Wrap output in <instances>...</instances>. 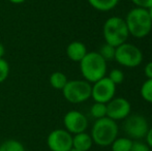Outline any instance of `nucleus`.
<instances>
[{
    "mask_svg": "<svg viewBox=\"0 0 152 151\" xmlns=\"http://www.w3.org/2000/svg\"><path fill=\"white\" fill-rule=\"evenodd\" d=\"M122 66L134 69L143 61V53L137 46L129 42H124L116 48L115 59Z\"/></svg>",
    "mask_w": 152,
    "mask_h": 151,
    "instance_id": "423d86ee",
    "label": "nucleus"
},
{
    "mask_svg": "<svg viewBox=\"0 0 152 151\" xmlns=\"http://www.w3.org/2000/svg\"><path fill=\"white\" fill-rule=\"evenodd\" d=\"M144 73L145 76L147 77V79H152V61L146 64V66L144 69Z\"/></svg>",
    "mask_w": 152,
    "mask_h": 151,
    "instance_id": "393cba45",
    "label": "nucleus"
},
{
    "mask_svg": "<svg viewBox=\"0 0 152 151\" xmlns=\"http://www.w3.org/2000/svg\"><path fill=\"white\" fill-rule=\"evenodd\" d=\"M4 55H5V48H4L3 44L0 42V58H3Z\"/></svg>",
    "mask_w": 152,
    "mask_h": 151,
    "instance_id": "bb28decb",
    "label": "nucleus"
},
{
    "mask_svg": "<svg viewBox=\"0 0 152 151\" xmlns=\"http://www.w3.org/2000/svg\"><path fill=\"white\" fill-rule=\"evenodd\" d=\"M93 145L91 135L83 131L80 133L72 135V149L79 151H89Z\"/></svg>",
    "mask_w": 152,
    "mask_h": 151,
    "instance_id": "ddd939ff",
    "label": "nucleus"
},
{
    "mask_svg": "<svg viewBox=\"0 0 152 151\" xmlns=\"http://www.w3.org/2000/svg\"><path fill=\"white\" fill-rule=\"evenodd\" d=\"M124 20H125L129 35L136 38L147 36L152 29V21L149 17L148 10L144 8H132L128 12Z\"/></svg>",
    "mask_w": 152,
    "mask_h": 151,
    "instance_id": "f257e3e1",
    "label": "nucleus"
},
{
    "mask_svg": "<svg viewBox=\"0 0 152 151\" xmlns=\"http://www.w3.org/2000/svg\"><path fill=\"white\" fill-rule=\"evenodd\" d=\"M116 93V85L108 78L99 79L91 85V97L94 101L107 104L114 98Z\"/></svg>",
    "mask_w": 152,
    "mask_h": 151,
    "instance_id": "6e6552de",
    "label": "nucleus"
},
{
    "mask_svg": "<svg viewBox=\"0 0 152 151\" xmlns=\"http://www.w3.org/2000/svg\"><path fill=\"white\" fill-rule=\"evenodd\" d=\"M63 97L70 104H81L91 97V83L86 80L67 81L62 89Z\"/></svg>",
    "mask_w": 152,
    "mask_h": 151,
    "instance_id": "39448f33",
    "label": "nucleus"
},
{
    "mask_svg": "<svg viewBox=\"0 0 152 151\" xmlns=\"http://www.w3.org/2000/svg\"><path fill=\"white\" fill-rule=\"evenodd\" d=\"M141 96L147 103L152 104V79H147L141 86Z\"/></svg>",
    "mask_w": 152,
    "mask_h": 151,
    "instance_id": "6ab92c4d",
    "label": "nucleus"
},
{
    "mask_svg": "<svg viewBox=\"0 0 152 151\" xmlns=\"http://www.w3.org/2000/svg\"><path fill=\"white\" fill-rule=\"evenodd\" d=\"M123 129L129 139L141 140L146 137L149 124L147 119L142 115H128L124 119Z\"/></svg>",
    "mask_w": 152,
    "mask_h": 151,
    "instance_id": "0eeeda50",
    "label": "nucleus"
},
{
    "mask_svg": "<svg viewBox=\"0 0 152 151\" xmlns=\"http://www.w3.org/2000/svg\"><path fill=\"white\" fill-rule=\"evenodd\" d=\"M7 1H10V3H12V4H22V3H24L26 0H7Z\"/></svg>",
    "mask_w": 152,
    "mask_h": 151,
    "instance_id": "cd10ccee",
    "label": "nucleus"
},
{
    "mask_svg": "<svg viewBox=\"0 0 152 151\" xmlns=\"http://www.w3.org/2000/svg\"><path fill=\"white\" fill-rule=\"evenodd\" d=\"M70 151H79V150H76V149H72Z\"/></svg>",
    "mask_w": 152,
    "mask_h": 151,
    "instance_id": "c756f323",
    "label": "nucleus"
},
{
    "mask_svg": "<svg viewBox=\"0 0 152 151\" xmlns=\"http://www.w3.org/2000/svg\"><path fill=\"white\" fill-rule=\"evenodd\" d=\"M115 51H116V48L109 44H104V46H102L99 50V55L104 59V60L108 62V61L114 60L115 59Z\"/></svg>",
    "mask_w": 152,
    "mask_h": 151,
    "instance_id": "aec40b11",
    "label": "nucleus"
},
{
    "mask_svg": "<svg viewBox=\"0 0 152 151\" xmlns=\"http://www.w3.org/2000/svg\"><path fill=\"white\" fill-rule=\"evenodd\" d=\"M148 14H149V17H150V19H151V21H152V6L150 8H148Z\"/></svg>",
    "mask_w": 152,
    "mask_h": 151,
    "instance_id": "c85d7f7f",
    "label": "nucleus"
},
{
    "mask_svg": "<svg viewBox=\"0 0 152 151\" xmlns=\"http://www.w3.org/2000/svg\"><path fill=\"white\" fill-rule=\"evenodd\" d=\"M88 53L87 48L82 42L75 40L72 42L66 48V55L74 62H80Z\"/></svg>",
    "mask_w": 152,
    "mask_h": 151,
    "instance_id": "f8f14e48",
    "label": "nucleus"
},
{
    "mask_svg": "<svg viewBox=\"0 0 152 151\" xmlns=\"http://www.w3.org/2000/svg\"><path fill=\"white\" fill-rule=\"evenodd\" d=\"M47 145L51 151H70L72 149V135L64 128L54 129L48 135Z\"/></svg>",
    "mask_w": 152,
    "mask_h": 151,
    "instance_id": "1a4fd4ad",
    "label": "nucleus"
},
{
    "mask_svg": "<svg viewBox=\"0 0 152 151\" xmlns=\"http://www.w3.org/2000/svg\"><path fill=\"white\" fill-rule=\"evenodd\" d=\"M102 34L106 44H111L115 48L127 42V38L129 36L125 20L117 16L109 18L104 22Z\"/></svg>",
    "mask_w": 152,
    "mask_h": 151,
    "instance_id": "20e7f679",
    "label": "nucleus"
},
{
    "mask_svg": "<svg viewBox=\"0 0 152 151\" xmlns=\"http://www.w3.org/2000/svg\"><path fill=\"white\" fill-rule=\"evenodd\" d=\"M67 77L62 71H54V73L51 74L50 78H49L50 85L56 90H62L67 83Z\"/></svg>",
    "mask_w": 152,
    "mask_h": 151,
    "instance_id": "2eb2a0df",
    "label": "nucleus"
},
{
    "mask_svg": "<svg viewBox=\"0 0 152 151\" xmlns=\"http://www.w3.org/2000/svg\"><path fill=\"white\" fill-rule=\"evenodd\" d=\"M132 142L134 141L127 137L116 138L114 140V142L111 144L112 151H130Z\"/></svg>",
    "mask_w": 152,
    "mask_h": 151,
    "instance_id": "dca6fc26",
    "label": "nucleus"
},
{
    "mask_svg": "<svg viewBox=\"0 0 152 151\" xmlns=\"http://www.w3.org/2000/svg\"><path fill=\"white\" fill-rule=\"evenodd\" d=\"M79 63L84 80L91 84L106 77L107 61L98 52H88Z\"/></svg>",
    "mask_w": 152,
    "mask_h": 151,
    "instance_id": "f03ea898",
    "label": "nucleus"
},
{
    "mask_svg": "<svg viewBox=\"0 0 152 151\" xmlns=\"http://www.w3.org/2000/svg\"><path fill=\"white\" fill-rule=\"evenodd\" d=\"M108 78L110 79V80L112 81V82L114 83V84L117 86V85L121 84V83L123 82V80H124V74H123V71H122L121 69H113V71H110V74H109Z\"/></svg>",
    "mask_w": 152,
    "mask_h": 151,
    "instance_id": "4be33fe9",
    "label": "nucleus"
},
{
    "mask_svg": "<svg viewBox=\"0 0 152 151\" xmlns=\"http://www.w3.org/2000/svg\"><path fill=\"white\" fill-rule=\"evenodd\" d=\"M0 151H26V149L20 141L10 139L0 144Z\"/></svg>",
    "mask_w": 152,
    "mask_h": 151,
    "instance_id": "f3484780",
    "label": "nucleus"
},
{
    "mask_svg": "<svg viewBox=\"0 0 152 151\" xmlns=\"http://www.w3.org/2000/svg\"><path fill=\"white\" fill-rule=\"evenodd\" d=\"M132 1L137 7L144 8V9H148L152 6V0H132Z\"/></svg>",
    "mask_w": 152,
    "mask_h": 151,
    "instance_id": "b1692460",
    "label": "nucleus"
},
{
    "mask_svg": "<svg viewBox=\"0 0 152 151\" xmlns=\"http://www.w3.org/2000/svg\"><path fill=\"white\" fill-rule=\"evenodd\" d=\"M10 67L4 58H0V84L3 83L10 76Z\"/></svg>",
    "mask_w": 152,
    "mask_h": 151,
    "instance_id": "412c9836",
    "label": "nucleus"
},
{
    "mask_svg": "<svg viewBox=\"0 0 152 151\" xmlns=\"http://www.w3.org/2000/svg\"><path fill=\"white\" fill-rule=\"evenodd\" d=\"M130 151H151L150 147L147 144L142 143V142H132V146Z\"/></svg>",
    "mask_w": 152,
    "mask_h": 151,
    "instance_id": "5701e85b",
    "label": "nucleus"
},
{
    "mask_svg": "<svg viewBox=\"0 0 152 151\" xmlns=\"http://www.w3.org/2000/svg\"><path fill=\"white\" fill-rule=\"evenodd\" d=\"M92 7L99 12H109L118 4L119 0H87Z\"/></svg>",
    "mask_w": 152,
    "mask_h": 151,
    "instance_id": "4468645a",
    "label": "nucleus"
},
{
    "mask_svg": "<svg viewBox=\"0 0 152 151\" xmlns=\"http://www.w3.org/2000/svg\"><path fill=\"white\" fill-rule=\"evenodd\" d=\"M132 106L124 97H116L107 103V117L113 120H124L130 114Z\"/></svg>",
    "mask_w": 152,
    "mask_h": 151,
    "instance_id": "9b49d317",
    "label": "nucleus"
},
{
    "mask_svg": "<svg viewBox=\"0 0 152 151\" xmlns=\"http://www.w3.org/2000/svg\"><path fill=\"white\" fill-rule=\"evenodd\" d=\"M145 138H146L147 145H148L150 148H152V127H149L148 131H147V135Z\"/></svg>",
    "mask_w": 152,
    "mask_h": 151,
    "instance_id": "a878e982",
    "label": "nucleus"
},
{
    "mask_svg": "<svg viewBox=\"0 0 152 151\" xmlns=\"http://www.w3.org/2000/svg\"><path fill=\"white\" fill-rule=\"evenodd\" d=\"M64 129L72 135L83 133L88 127V119L83 113L79 111H69L63 117Z\"/></svg>",
    "mask_w": 152,
    "mask_h": 151,
    "instance_id": "9d476101",
    "label": "nucleus"
},
{
    "mask_svg": "<svg viewBox=\"0 0 152 151\" xmlns=\"http://www.w3.org/2000/svg\"><path fill=\"white\" fill-rule=\"evenodd\" d=\"M90 114L95 119H100L104 118V117H107V104L94 101V104L90 108Z\"/></svg>",
    "mask_w": 152,
    "mask_h": 151,
    "instance_id": "a211bd4d",
    "label": "nucleus"
},
{
    "mask_svg": "<svg viewBox=\"0 0 152 151\" xmlns=\"http://www.w3.org/2000/svg\"><path fill=\"white\" fill-rule=\"evenodd\" d=\"M118 125L117 122L109 117L96 119L91 128V138L96 145L111 146L114 140L118 136Z\"/></svg>",
    "mask_w": 152,
    "mask_h": 151,
    "instance_id": "7ed1b4c3",
    "label": "nucleus"
}]
</instances>
